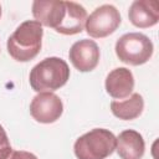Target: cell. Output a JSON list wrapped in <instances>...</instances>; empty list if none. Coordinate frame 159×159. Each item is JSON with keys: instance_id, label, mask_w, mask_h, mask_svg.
<instances>
[{"instance_id": "obj_1", "label": "cell", "mask_w": 159, "mask_h": 159, "mask_svg": "<svg viewBox=\"0 0 159 159\" xmlns=\"http://www.w3.org/2000/svg\"><path fill=\"white\" fill-rule=\"evenodd\" d=\"M43 29L36 20H26L20 24L7 39V52L19 62H27L35 58L41 51Z\"/></svg>"}, {"instance_id": "obj_2", "label": "cell", "mask_w": 159, "mask_h": 159, "mask_svg": "<svg viewBox=\"0 0 159 159\" xmlns=\"http://www.w3.org/2000/svg\"><path fill=\"white\" fill-rule=\"evenodd\" d=\"M70 80V67L60 57H46L30 72V86L35 92H52L63 87Z\"/></svg>"}, {"instance_id": "obj_3", "label": "cell", "mask_w": 159, "mask_h": 159, "mask_svg": "<svg viewBox=\"0 0 159 159\" xmlns=\"http://www.w3.org/2000/svg\"><path fill=\"white\" fill-rule=\"evenodd\" d=\"M116 135L104 128H94L75 142L73 152L77 159H106L116 150Z\"/></svg>"}, {"instance_id": "obj_4", "label": "cell", "mask_w": 159, "mask_h": 159, "mask_svg": "<svg viewBox=\"0 0 159 159\" xmlns=\"http://www.w3.org/2000/svg\"><path fill=\"white\" fill-rule=\"evenodd\" d=\"M114 50L117 57L123 63L139 66L150 60L154 46L147 35L140 32H128L117 40Z\"/></svg>"}, {"instance_id": "obj_5", "label": "cell", "mask_w": 159, "mask_h": 159, "mask_svg": "<svg viewBox=\"0 0 159 159\" xmlns=\"http://www.w3.org/2000/svg\"><path fill=\"white\" fill-rule=\"evenodd\" d=\"M120 21L122 17L117 7L111 4H104L87 16L84 29L91 37L103 39L113 34L120 25Z\"/></svg>"}, {"instance_id": "obj_6", "label": "cell", "mask_w": 159, "mask_h": 159, "mask_svg": "<svg viewBox=\"0 0 159 159\" xmlns=\"http://www.w3.org/2000/svg\"><path fill=\"white\" fill-rule=\"evenodd\" d=\"M30 113L36 122L50 124L62 116L63 103L53 92H40L30 103Z\"/></svg>"}, {"instance_id": "obj_7", "label": "cell", "mask_w": 159, "mask_h": 159, "mask_svg": "<svg viewBox=\"0 0 159 159\" xmlns=\"http://www.w3.org/2000/svg\"><path fill=\"white\" fill-rule=\"evenodd\" d=\"M68 57L76 70L80 72H89L97 67L101 52L98 45L93 40L82 39L71 46Z\"/></svg>"}, {"instance_id": "obj_8", "label": "cell", "mask_w": 159, "mask_h": 159, "mask_svg": "<svg viewBox=\"0 0 159 159\" xmlns=\"http://www.w3.org/2000/svg\"><path fill=\"white\" fill-rule=\"evenodd\" d=\"M66 15V1L36 0L32 2V16L42 26L53 29L60 27Z\"/></svg>"}, {"instance_id": "obj_9", "label": "cell", "mask_w": 159, "mask_h": 159, "mask_svg": "<svg viewBox=\"0 0 159 159\" xmlns=\"http://www.w3.org/2000/svg\"><path fill=\"white\" fill-rule=\"evenodd\" d=\"M104 87L107 93L116 99L129 97L134 89V77L132 71L125 67L112 70L106 77Z\"/></svg>"}, {"instance_id": "obj_10", "label": "cell", "mask_w": 159, "mask_h": 159, "mask_svg": "<svg viewBox=\"0 0 159 159\" xmlns=\"http://www.w3.org/2000/svg\"><path fill=\"white\" fill-rule=\"evenodd\" d=\"M128 17L139 29L152 27L159 21V4L157 0H135L129 6Z\"/></svg>"}, {"instance_id": "obj_11", "label": "cell", "mask_w": 159, "mask_h": 159, "mask_svg": "<svg viewBox=\"0 0 159 159\" xmlns=\"http://www.w3.org/2000/svg\"><path fill=\"white\" fill-rule=\"evenodd\" d=\"M117 138L116 150L120 159H142L145 152L143 135L134 129H125Z\"/></svg>"}, {"instance_id": "obj_12", "label": "cell", "mask_w": 159, "mask_h": 159, "mask_svg": "<svg viewBox=\"0 0 159 159\" xmlns=\"http://www.w3.org/2000/svg\"><path fill=\"white\" fill-rule=\"evenodd\" d=\"M87 20V11L86 9L75 1H66V15L56 30L58 34L62 35H76L81 34L84 29V24Z\"/></svg>"}, {"instance_id": "obj_13", "label": "cell", "mask_w": 159, "mask_h": 159, "mask_svg": "<svg viewBox=\"0 0 159 159\" xmlns=\"http://www.w3.org/2000/svg\"><path fill=\"white\" fill-rule=\"evenodd\" d=\"M144 109V99L139 93H132L124 101H112V113L123 120H132L138 118Z\"/></svg>"}, {"instance_id": "obj_14", "label": "cell", "mask_w": 159, "mask_h": 159, "mask_svg": "<svg viewBox=\"0 0 159 159\" xmlns=\"http://www.w3.org/2000/svg\"><path fill=\"white\" fill-rule=\"evenodd\" d=\"M11 152H12V148L7 138V134L4 127L0 124V159H6Z\"/></svg>"}, {"instance_id": "obj_15", "label": "cell", "mask_w": 159, "mask_h": 159, "mask_svg": "<svg viewBox=\"0 0 159 159\" xmlns=\"http://www.w3.org/2000/svg\"><path fill=\"white\" fill-rule=\"evenodd\" d=\"M6 159H37V157L26 150H12Z\"/></svg>"}, {"instance_id": "obj_16", "label": "cell", "mask_w": 159, "mask_h": 159, "mask_svg": "<svg viewBox=\"0 0 159 159\" xmlns=\"http://www.w3.org/2000/svg\"><path fill=\"white\" fill-rule=\"evenodd\" d=\"M0 17H1V5H0Z\"/></svg>"}]
</instances>
